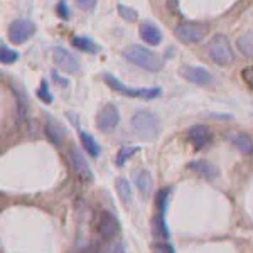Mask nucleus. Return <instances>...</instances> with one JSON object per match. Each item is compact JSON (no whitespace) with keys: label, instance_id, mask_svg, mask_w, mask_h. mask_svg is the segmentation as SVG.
Segmentation results:
<instances>
[{"label":"nucleus","instance_id":"f257e3e1","mask_svg":"<svg viewBox=\"0 0 253 253\" xmlns=\"http://www.w3.org/2000/svg\"><path fill=\"white\" fill-rule=\"evenodd\" d=\"M124 58L128 59L132 64L145 69L150 73H159L164 68V58L157 52L150 51L144 46H138V44H132V46H126L124 49Z\"/></svg>","mask_w":253,"mask_h":253},{"label":"nucleus","instance_id":"f03ea898","mask_svg":"<svg viewBox=\"0 0 253 253\" xmlns=\"http://www.w3.org/2000/svg\"><path fill=\"white\" fill-rule=\"evenodd\" d=\"M130 126L142 140H154L161 133V120L149 110H138L130 118Z\"/></svg>","mask_w":253,"mask_h":253},{"label":"nucleus","instance_id":"7ed1b4c3","mask_svg":"<svg viewBox=\"0 0 253 253\" xmlns=\"http://www.w3.org/2000/svg\"><path fill=\"white\" fill-rule=\"evenodd\" d=\"M208 54L210 58L214 61L218 66H230L235 61V54L233 49H231V44L228 38L224 34H214L213 38L208 42Z\"/></svg>","mask_w":253,"mask_h":253},{"label":"nucleus","instance_id":"20e7f679","mask_svg":"<svg viewBox=\"0 0 253 253\" xmlns=\"http://www.w3.org/2000/svg\"><path fill=\"white\" fill-rule=\"evenodd\" d=\"M103 81L113 89V91L120 93V95H124V96H130V98L154 100V98L161 96V91H162L159 86H156V88H132V86H126V84H124L120 80L115 78L113 75H110V73H103Z\"/></svg>","mask_w":253,"mask_h":253},{"label":"nucleus","instance_id":"39448f33","mask_svg":"<svg viewBox=\"0 0 253 253\" xmlns=\"http://www.w3.org/2000/svg\"><path fill=\"white\" fill-rule=\"evenodd\" d=\"M210 34V24L206 22H182L174 29V36L184 44L201 42Z\"/></svg>","mask_w":253,"mask_h":253},{"label":"nucleus","instance_id":"423d86ee","mask_svg":"<svg viewBox=\"0 0 253 253\" xmlns=\"http://www.w3.org/2000/svg\"><path fill=\"white\" fill-rule=\"evenodd\" d=\"M36 34V24L29 19H15L9 26V41L12 44H24Z\"/></svg>","mask_w":253,"mask_h":253},{"label":"nucleus","instance_id":"0eeeda50","mask_svg":"<svg viewBox=\"0 0 253 253\" xmlns=\"http://www.w3.org/2000/svg\"><path fill=\"white\" fill-rule=\"evenodd\" d=\"M118 124H120V112H118L117 105H103L96 115V128L103 133H110L117 128Z\"/></svg>","mask_w":253,"mask_h":253},{"label":"nucleus","instance_id":"6e6552de","mask_svg":"<svg viewBox=\"0 0 253 253\" xmlns=\"http://www.w3.org/2000/svg\"><path fill=\"white\" fill-rule=\"evenodd\" d=\"M52 61L58 66L61 71L69 73V75H75V73L80 71V63L75 56L69 51H66L64 47H56L54 52H52Z\"/></svg>","mask_w":253,"mask_h":253},{"label":"nucleus","instance_id":"1a4fd4ad","mask_svg":"<svg viewBox=\"0 0 253 253\" xmlns=\"http://www.w3.org/2000/svg\"><path fill=\"white\" fill-rule=\"evenodd\" d=\"M179 75L184 80H187L189 83L194 84H208L213 80V75H211L208 69L201 68V66H191V64H184V66L179 68Z\"/></svg>","mask_w":253,"mask_h":253},{"label":"nucleus","instance_id":"9d476101","mask_svg":"<svg viewBox=\"0 0 253 253\" xmlns=\"http://www.w3.org/2000/svg\"><path fill=\"white\" fill-rule=\"evenodd\" d=\"M69 162H71L73 169H75L76 175H78L81 181H84V182L91 181V179H93L91 167L88 166V161L84 159V156L80 152L78 149L69 150Z\"/></svg>","mask_w":253,"mask_h":253},{"label":"nucleus","instance_id":"9b49d317","mask_svg":"<svg viewBox=\"0 0 253 253\" xmlns=\"http://www.w3.org/2000/svg\"><path fill=\"white\" fill-rule=\"evenodd\" d=\"M138 34H140L142 41L149 46H159L162 42V32L161 29L156 26V24L149 22V20H144L138 27Z\"/></svg>","mask_w":253,"mask_h":253},{"label":"nucleus","instance_id":"f8f14e48","mask_svg":"<svg viewBox=\"0 0 253 253\" xmlns=\"http://www.w3.org/2000/svg\"><path fill=\"white\" fill-rule=\"evenodd\" d=\"M187 140L193 144L196 149H203L205 145L210 144L211 132L206 125H193L187 130Z\"/></svg>","mask_w":253,"mask_h":253},{"label":"nucleus","instance_id":"ddd939ff","mask_svg":"<svg viewBox=\"0 0 253 253\" xmlns=\"http://www.w3.org/2000/svg\"><path fill=\"white\" fill-rule=\"evenodd\" d=\"M187 167H189V169L198 175L208 179V181H213V179L218 177V174H219L218 167H216L214 164H211L210 161H205V159H198V161L189 162Z\"/></svg>","mask_w":253,"mask_h":253},{"label":"nucleus","instance_id":"4468645a","mask_svg":"<svg viewBox=\"0 0 253 253\" xmlns=\"http://www.w3.org/2000/svg\"><path fill=\"white\" fill-rule=\"evenodd\" d=\"M98 231L103 238H112L118 233V221L117 218L108 211H103L100 214V223H98Z\"/></svg>","mask_w":253,"mask_h":253},{"label":"nucleus","instance_id":"2eb2a0df","mask_svg":"<svg viewBox=\"0 0 253 253\" xmlns=\"http://www.w3.org/2000/svg\"><path fill=\"white\" fill-rule=\"evenodd\" d=\"M46 135L54 145H61L64 140V128L54 117H46Z\"/></svg>","mask_w":253,"mask_h":253},{"label":"nucleus","instance_id":"dca6fc26","mask_svg":"<svg viewBox=\"0 0 253 253\" xmlns=\"http://www.w3.org/2000/svg\"><path fill=\"white\" fill-rule=\"evenodd\" d=\"M133 182H135L137 189L144 196H149L152 193L154 181H152V175H150L149 170H137V172L133 174Z\"/></svg>","mask_w":253,"mask_h":253},{"label":"nucleus","instance_id":"f3484780","mask_svg":"<svg viewBox=\"0 0 253 253\" xmlns=\"http://www.w3.org/2000/svg\"><path fill=\"white\" fill-rule=\"evenodd\" d=\"M71 46L78 51H83V52H89V54H96L100 51L98 44L95 41H91L89 38H84V36H73L71 39Z\"/></svg>","mask_w":253,"mask_h":253},{"label":"nucleus","instance_id":"a211bd4d","mask_svg":"<svg viewBox=\"0 0 253 253\" xmlns=\"http://www.w3.org/2000/svg\"><path fill=\"white\" fill-rule=\"evenodd\" d=\"M115 189H117L118 198L122 199L124 205H130V203H132V186H130L128 179L118 177L115 181Z\"/></svg>","mask_w":253,"mask_h":253},{"label":"nucleus","instance_id":"6ab92c4d","mask_svg":"<svg viewBox=\"0 0 253 253\" xmlns=\"http://www.w3.org/2000/svg\"><path fill=\"white\" fill-rule=\"evenodd\" d=\"M80 140H81V145L84 147V150L88 152V156H91V157L100 156V145H98V142L95 140V137H93L91 133L83 132V130H81Z\"/></svg>","mask_w":253,"mask_h":253},{"label":"nucleus","instance_id":"aec40b11","mask_svg":"<svg viewBox=\"0 0 253 253\" xmlns=\"http://www.w3.org/2000/svg\"><path fill=\"white\" fill-rule=\"evenodd\" d=\"M236 47L245 58H253V32H245L236 39Z\"/></svg>","mask_w":253,"mask_h":253},{"label":"nucleus","instance_id":"412c9836","mask_svg":"<svg viewBox=\"0 0 253 253\" xmlns=\"http://www.w3.org/2000/svg\"><path fill=\"white\" fill-rule=\"evenodd\" d=\"M231 140H233V144L236 145V149H238L242 154H245V156H248V154L253 152V142L248 133L240 132V133H236V135H233Z\"/></svg>","mask_w":253,"mask_h":253},{"label":"nucleus","instance_id":"4be33fe9","mask_svg":"<svg viewBox=\"0 0 253 253\" xmlns=\"http://www.w3.org/2000/svg\"><path fill=\"white\" fill-rule=\"evenodd\" d=\"M152 231H154V236H156L157 240H161V242H166V240H169V230H167L166 226V221H164V214L159 213V216L154 218V223H152Z\"/></svg>","mask_w":253,"mask_h":253},{"label":"nucleus","instance_id":"5701e85b","mask_svg":"<svg viewBox=\"0 0 253 253\" xmlns=\"http://www.w3.org/2000/svg\"><path fill=\"white\" fill-rule=\"evenodd\" d=\"M138 152V147H133V145H124L120 147V150H118L117 154V166H124L128 159H132L135 154Z\"/></svg>","mask_w":253,"mask_h":253},{"label":"nucleus","instance_id":"b1692460","mask_svg":"<svg viewBox=\"0 0 253 253\" xmlns=\"http://www.w3.org/2000/svg\"><path fill=\"white\" fill-rule=\"evenodd\" d=\"M19 59V52L14 49L7 47L5 44L0 46V63L2 64H14Z\"/></svg>","mask_w":253,"mask_h":253},{"label":"nucleus","instance_id":"393cba45","mask_svg":"<svg viewBox=\"0 0 253 253\" xmlns=\"http://www.w3.org/2000/svg\"><path fill=\"white\" fill-rule=\"evenodd\" d=\"M117 12L122 19L126 20V22H137L138 20V14L137 10H133L132 7H126L124 3H118L117 5Z\"/></svg>","mask_w":253,"mask_h":253},{"label":"nucleus","instance_id":"a878e982","mask_svg":"<svg viewBox=\"0 0 253 253\" xmlns=\"http://www.w3.org/2000/svg\"><path fill=\"white\" fill-rule=\"evenodd\" d=\"M36 95H38V98L42 103H46V105L52 103V95H51V91H49L47 80H41V84H39L38 91H36Z\"/></svg>","mask_w":253,"mask_h":253},{"label":"nucleus","instance_id":"bb28decb","mask_svg":"<svg viewBox=\"0 0 253 253\" xmlns=\"http://www.w3.org/2000/svg\"><path fill=\"white\" fill-rule=\"evenodd\" d=\"M167 199H169V189H161L157 194V206H159V213L164 214Z\"/></svg>","mask_w":253,"mask_h":253},{"label":"nucleus","instance_id":"cd10ccee","mask_svg":"<svg viewBox=\"0 0 253 253\" xmlns=\"http://www.w3.org/2000/svg\"><path fill=\"white\" fill-rule=\"evenodd\" d=\"M56 10H58V15L63 20L69 19V9H68V2H66V0H59L58 5H56Z\"/></svg>","mask_w":253,"mask_h":253},{"label":"nucleus","instance_id":"c85d7f7f","mask_svg":"<svg viewBox=\"0 0 253 253\" xmlns=\"http://www.w3.org/2000/svg\"><path fill=\"white\" fill-rule=\"evenodd\" d=\"M152 252L154 253H174V248L167 242H157L152 247Z\"/></svg>","mask_w":253,"mask_h":253},{"label":"nucleus","instance_id":"c756f323","mask_svg":"<svg viewBox=\"0 0 253 253\" xmlns=\"http://www.w3.org/2000/svg\"><path fill=\"white\" fill-rule=\"evenodd\" d=\"M242 78L245 83L248 84L252 89H253V66H248V68H245L243 71H242Z\"/></svg>","mask_w":253,"mask_h":253},{"label":"nucleus","instance_id":"7c9ffc66","mask_svg":"<svg viewBox=\"0 0 253 253\" xmlns=\"http://www.w3.org/2000/svg\"><path fill=\"white\" fill-rule=\"evenodd\" d=\"M76 5L80 7L81 10H93L96 7V0H76Z\"/></svg>","mask_w":253,"mask_h":253},{"label":"nucleus","instance_id":"2f4dec72","mask_svg":"<svg viewBox=\"0 0 253 253\" xmlns=\"http://www.w3.org/2000/svg\"><path fill=\"white\" fill-rule=\"evenodd\" d=\"M51 76H52V80H54V83L58 84V86H63V88H68L69 86V81L64 80V78H61V76L58 75V71H52Z\"/></svg>","mask_w":253,"mask_h":253},{"label":"nucleus","instance_id":"473e14b6","mask_svg":"<svg viewBox=\"0 0 253 253\" xmlns=\"http://www.w3.org/2000/svg\"><path fill=\"white\" fill-rule=\"evenodd\" d=\"M118 253H124V250H120V252H118Z\"/></svg>","mask_w":253,"mask_h":253}]
</instances>
